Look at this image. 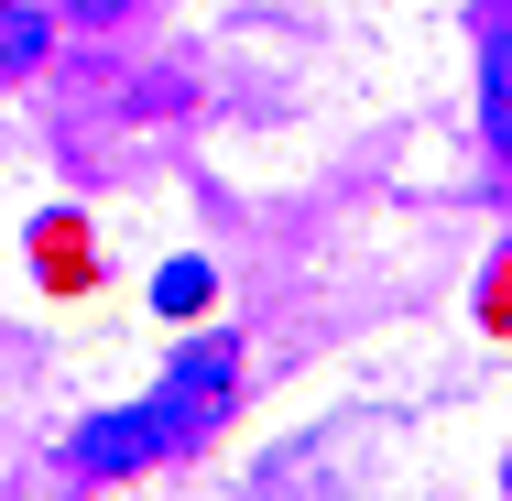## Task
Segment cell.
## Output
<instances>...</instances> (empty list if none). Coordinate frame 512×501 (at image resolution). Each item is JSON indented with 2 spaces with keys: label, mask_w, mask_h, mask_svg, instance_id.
<instances>
[{
  "label": "cell",
  "mask_w": 512,
  "mask_h": 501,
  "mask_svg": "<svg viewBox=\"0 0 512 501\" xmlns=\"http://www.w3.org/2000/svg\"><path fill=\"white\" fill-rule=\"evenodd\" d=\"M175 447H186V425H175L164 403H120V414H99V425L66 436V469L120 480V469H153V458H175Z\"/></svg>",
  "instance_id": "obj_1"
},
{
  "label": "cell",
  "mask_w": 512,
  "mask_h": 501,
  "mask_svg": "<svg viewBox=\"0 0 512 501\" xmlns=\"http://www.w3.org/2000/svg\"><path fill=\"white\" fill-rule=\"evenodd\" d=\"M153 403H164V414L186 425V447H197L207 425H218V403H229V338H197V349L175 360V382H164Z\"/></svg>",
  "instance_id": "obj_2"
},
{
  "label": "cell",
  "mask_w": 512,
  "mask_h": 501,
  "mask_svg": "<svg viewBox=\"0 0 512 501\" xmlns=\"http://www.w3.org/2000/svg\"><path fill=\"white\" fill-rule=\"evenodd\" d=\"M33 66H44V11L0 0V88H11V77H33Z\"/></svg>",
  "instance_id": "obj_3"
},
{
  "label": "cell",
  "mask_w": 512,
  "mask_h": 501,
  "mask_svg": "<svg viewBox=\"0 0 512 501\" xmlns=\"http://www.w3.org/2000/svg\"><path fill=\"white\" fill-rule=\"evenodd\" d=\"M207 295H218V273H207V262H164V273H153V305H164V316H197Z\"/></svg>",
  "instance_id": "obj_4"
},
{
  "label": "cell",
  "mask_w": 512,
  "mask_h": 501,
  "mask_svg": "<svg viewBox=\"0 0 512 501\" xmlns=\"http://www.w3.org/2000/svg\"><path fill=\"white\" fill-rule=\"evenodd\" d=\"M480 99H491V142H502V164H512V44L480 55Z\"/></svg>",
  "instance_id": "obj_5"
},
{
  "label": "cell",
  "mask_w": 512,
  "mask_h": 501,
  "mask_svg": "<svg viewBox=\"0 0 512 501\" xmlns=\"http://www.w3.org/2000/svg\"><path fill=\"white\" fill-rule=\"evenodd\" d=\"M131 0H66V22H120Z\"/></svg>",
  "instance_id": "obj_6"
}]
</instances>
